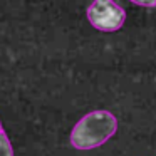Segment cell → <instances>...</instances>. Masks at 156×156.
Wrapping results in <instances>:
<instances>
[{"mask_svg":"<svg viewBox=\"0 0 156 156\" xmlns=\"http://www.w3.org/2000/svg\"><path fill=\"white\" fill-rule=\"evenodd\" d=\"M118 131V119L109 111H92L81 118L71 133V144L76 149H94L108 143Z\"/></svg>","mask_w":156,"mask_h":156,"instance_id":"cell-1","label":"cell"},{"mask_svg":"<svg viewBox=\"0 0 156 156\" xmlns=\"http://www.w3.org/2000/svg\"><path fill=\"white\" fill-rule=\"evenodd\" d=\"M87 19L101 32H116L126 20V12L114 0H94L87 9Z\"/></svg>","mask_w":156,"mask_h":156,"instance_id":"cell-2","label":"cell"},{"mask_svg":"<svg viewBox=\"0 0 156 156\" xmlns=\"http://www.w3.org/2000/svg\"><path fill=\"white\" fill-rule=\"evenodd\" d=\"M0 156H14V149L5 133L0 134Z\"/></svg>","mask_w":156,"mask_h":156,"instance_id":"cell-3","label":"cell"},{"mask_svg":"<svg viewBox=\"0 0 156 156\" xmlns=\"http://www.w3.org/2000/svg\"><path fill=\"white\" fill-rule=\"evenodd\" d=\"M133 4H138L143 5V7H154L156 5V0H131Z\"/></svg>","mask_w":156,"mask_h":156,"instance_id":"cell-4","label":"cell"},{"mask_svg":"<svg viewBox=\"0 0 156 156\" xmlns=\"http://www.w3.org/2000/svg\"><path fill=\"white\" fill-rule=\"evenodd\" d=\"M2 133H4V128H2V122H0V134H2Z\"/></svg>","mask_w":156,"mask_h":156,"instance_id":"cell-5","label":"cell"}]
</instances>
